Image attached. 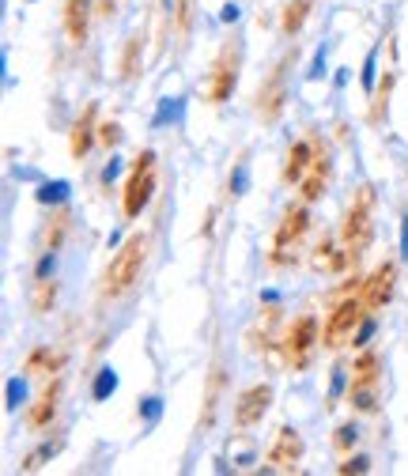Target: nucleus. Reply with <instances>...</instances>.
Returning a JSON list of instances; mask_svg holds the SVG:
<instances>
[{
  "instance_id": "nucleus-28",
  "label": "nucleus",
  "mask_w": 408,
  "mask_h": 476,
  "mask_svg": "<svg viewBox=\"0 0 408 476\" xmlns=\"http://www.w3.org/2000/svg\"><path fill=\"white\" fill-rule=\"evenodd\" d=\"M110 389H114V371H102V382H99V389H95V397L110 394Z\"/></svg>"
},
{
  "instance_id": "nucleus-16",
  "label": "nucleus",
  "mask_w": 408,
  "mask_h": 476,
  "mask_svg": "<svg viewBox=\"0 0 408 476\" xmlns=\"http://www.w3.org/2000/svg\"><path fill=\"white\" fill-rule=\"evenodd\" d=\"M57 397H61V378H53L46 389H42V397L34 401L31 416H27L31 431H46V427L53 424V416H57Z\"/></svg>"
},
{
  "instance_id": "nucleus-14",
  "label": "nucleus",
  "mask_w": 408,
  "mask_h": 476,
  "mask_svg": "<svg viewBox=\"0 0 408 476\" xmlns=\"http://www.w3.org/2000/svg\"><path fill=\"white\" fill-rule=\"evenodd\" d=\"M223 386H227V371H223V363H212L208 382H204V405H201V420H197V431H201V435H208V431H212V424H216V416H220Z\"/></svg>"
},
{
  "instance_id": "nucleus-21",
  "label": "nucleus",
  "mask_w": 408,
  "mask_h": 476,
  "mask_svg": "<svg viewBox=\"0 0 408 476\" xmlns=\"http://www.w3.org/2000/svg\"><path fill=\"white\" fill-rule=\"evenodd\" d=\"M53 302H57V280L38 276V284H34V291H31V310H34V314H50Z\"/></svg>"
},
{
  "instance_id": "nucleus-20",
  "label": "nucleus",
  "mask_w": 408,
  "mask_h": 476,
  "mask_svg": "<svg viewBox=\"0 0 408 476\" xmlns=\"http://www.w3.org/2000/svg\"><path fill=\"white\" fill-rule=\"evenodd\" d=\"M140 61H144V38H128L125 42V53H121V80H137L140 76Z\"/></svg>"
},
{
  "instance_id": "nucleus-3",
  "label": "nucleus",
  "mask_w": 408,
  "mask_h": 476,
  "mask_svg": "<svg viewBox=\"0 0 408 476\" xmlns=\"http://www.w3.org/2000/svg\"><path fill=\"white\" fill-rule=\"evenodd\" d=\"M363 318H367V307H363V295H359V288H356V291H348V295L329 310L326 326H321V348H329V352L345 348L348 340H356V329H359Z\"/></svg>"
},
{
  "instance_id": "nucleus-7",
  "label": "nucleus",
  "mask_w": 408,
  "mask_h": 476,
  "mask_svg": "<svg viewBox=\"0 0 408 476\" xmlns=\"http://www.w3.org/2000/svg\"><path fill=\"white\" fill-rule=\"evenodd\" d=\"M378 389H382V359L375 352H363L352 367V386H348V401L359 413H375L378 408Z\"/></svg>"
},
{
  "instance_id": "nucleus-27",
  "label": "nucleus",
  "mask_w": 408,
  "mask_h": 476,
  "mask_svg": "<svg viewBox=\"0 0 408 476\" xmlns=\"http://www.w3.org/2000/svg\"><path fill=\"white\" fill-rule=\"evenodd\" d=\"M333 446H337V450H348V446H356V427H352V424L337 427V439H333Z\"/></svg>"
},
{
  "instance_id": "nucleus-15",
  "label": "nucleus",
  "mask_w": 408,
  "mask_h": 476,
  "mask_svg": "<svg viewBox=\"0 0 408 476\" xmlns=\"http://www.w3.org/2000/svg\"><path fill=\"white\" fill-rule=\"evenodd\" d=\"M314 151H318V137H307V140H295L284 156V182L288 186H299L307 178V170L314 163Z\"/></svg>"
},
{
  "instance_id": "nucleus-25",
  "label": "nucleus",
  "mask_w": 408,
  "mask_h": 476,
  "mask_svg": "<svg viewBox=\"0 0 408 476\" xmlns=\"http://www.w3.org/2000/svg\"><path fill=\"white\" fill-rule=\"evenodd\" d=\"M189 31H193V0H178V5H175V34H178V42H185Z\"/></svg>"
},
{
  "instance_id": "nucleus-23",
  "label": "nucleus",
  "mask_w": 408,
  "mask_h": 476,
  "mask_svg": "<svg viewBox=\"0 0 408 476\" xmlns=\"http://www.w3.org/2000/svg\"><path fill=\"white\" fill-rule=\"evenodd\" d=\"M394 83H397V76H394V72H385V76L378 80V91H375V106H371V125H378V121L385 118V106H390Z\"/></svg>"
},
{
  "instance_id": "nucleus-24",
  "label": "nucleus",
  "mask_w": 408,
  "mask_h": 476,
  "mask_svg": "<svg viewBox=\"0 0 408 476\" xmlns=\"http://www.w3.org/2000/svg\"><path fill=\"white\" fill-rule=\"evenodd\" d=\"M61 363H64V352H46V348H38L31 359H27V375H38V371H46V375H57L61 371Z\"/></svg>"
},
{
  "instance_id": "nucleus-26",
  "label": "nucleus",
  "mask_w": 408,
  "mask_h": 476,
  "mask_svg": "<svg viewBox=\"0 0 408 476\" xmlns=\"http://www.w3.org/2000/svg\"><path fill=\"white\" fill-rule=\"evenodd\" d=\"M118 140H121L118 121H102V125H99V144H102V148H114Z\"/></svg>"
},
{
  "instance_id": "nucleus-10",
  "label": "nucleus",
  "mask_w": 408,
  "mask_h": 476,
  "mask_svg": "<svg viewBox=\"0 0 408 476\" xmlns=\"http://www.w3.org/2000/svg\"><path fill=\"white\" fill-rule=\"evenodd\" d=\"M329 178H333V151L326 140H318V151H314V163L307 170V178L299 182V197H303L307 205L321 201L326 197V189H329Z\"/></svg>"
},
{
  "instance_id": "nucleus-5",
  "label": "nucleus",
  "mask_w": 408,
  "mask_h": 476,
  "mask_svg": "<svg viewBox=\"0 0 408 476\" xmlns=\"http://www.w3.org/2000/svg\"><path fill=\"white\" fill-rule=\"evenodd\" d=\"M318 318L314 314H299L284 340H280V352H284V363L291 367V371H307L310 359H314V348H318Z\"/></svg>"
},
{
  "instance_id": "nucleus-29",
  "label": "nucleus",
  "mask_w": 408,
  "mask_h": 476,
  "mask_svg": "<svg viewBox=\"0 0 408 476\" xmlns=\"http://www.w3.org/2000/svg\"><path fill=\"white\" fill-rule=\"evenodd\" d=\"M367 472V458H356V462H345V465H340V472Z\"/></svg>"
},
{
  "instance_id": "nucleus-1",
  "label": "nucleus",
  "mask_w": 408,
  "mask_h": 476,
  "mask_svg": "<svg viewBox=\"0 0 408 476\" xmlns=\"http://www.w3.org/2000/svg\"><path fill=\"white\" fill-rule=\"evenodd\" d=\"M144 262H147V234L137 231L128 243L114 253V262L106 265V276H102V299L114 302L121 295H128L137 284H140V272H144Z\"/></svg>"
},
{
  "instance_id": "nucleus-17",
  "label": "nucleus",
  "mask_w": 408,
  "mask_h": 476,
  "mask_svg": "<svg viewBox=\"0 0 408 476\" xmlns=\"http://www.w3.org/2000/svg\"><path fill=\"white\" fill-rule=\"evenodd\" d=\"M88 19H91V0H64V31H69L72 46H83Z\"/></svg>"
},
{
  "instance_id": "nucleus-2",
  "label": "nucleus",
  "mask_w": 408,
  "mask_h": 476,
  "mask_svg": "<svg viewBox=\"0 0 408 476\" xmlns=\"http://www.w3.org/2000/svg\"><path fill=\"white\" fill-rule=\"evenodd\" d=\"M371 238H375V189L359 186L348 212H345V224H340V250H348L352 265L367 253Z\"/></svg>"
},
{
  "instance_id": "nucleus-19",
  "label": "nucleus",
  "mask_w": 408,
  "mask_h": 476,
  "mask_svg": "<svg viewBox=\"0 0 408 476\" xmlns=\"http://www.w3.org/2000/svg\"><path fill=\"white\" fill-rule=\"evenodd\" d=\"M310 8H314V0H291V5L284 8V15H280V31H284L288 38H295L299 31H303Z\"/></svg>"
},
{
  "instance_id": "nucleus-6",
  "label": "nucleus",
  "mask_w": 408,
  "mask_h": 476,
  "mask_svg": "<svg viewBox=\"0 0 408 476\" xmlns=\"http://www.w3.org/2000/svg\"><path fill=\"white\" fill-rule=\"evenodd\" d=\"M291 64H295V50L284 53L280 61H276V69L269 72V80L257 88V118H261L265 125H272L276 118L284 114V102H288V72H291Z\"/></svg>"
},
{
  "instance_id": "nucleus-22",
  "label": "nucleus",
  "mask_w": 408,
  "mask_h": 476,
  "mask_svg": "<svg viewBox=\"0 0 408 476\" xmlns=\"http://www.w3.org/2000/svg\"><path fill=\"white\" fill-rule=\"evenodd\" d=\"M69 227H72V215H69V212H57V215H50L46 234H42V246H46V253H53V250L61 246V238L69 234Z\"/></svg>"
},
{
  "instance_id": "nucleus-8",
  "label": "nucleus",
  "mask_w": 408,
  "mask_h": 476,
  "mask_svg": "<svg viewBox=\"0 0 408 476\" xmlns=\"http://www.w3.org/2000/svg\"><path fill=\"white\" fill-rule=\"evenodd\" d=\"M307 231H310V212H307V201H303V205H291V208L284 212L280 227H276V238H272V257H269V262H272V265H288L291 257H295V250H299V243L307 238Z\"/></svg>"
},
{
  "instance_id": "nucleus-13",
  "label": "nucleus",
  "mask_w": 408,
  "mask_h": 476,
  "mask_svg": "<svg viewBox=\"0 0 408 476\" xmlns=\"http://www.w3.org/2000/svg\"><path fill=\"white\" fill-rule=\"evenodd\" d=\"M265 462L280 472H295L299 462H303V435H299L295 427H280L276 431V443L265 453Z\"/></svg>"
},
{
  "instance_id": "nucleus-11",
  "label": "nucleus",
  "mask_w": 408,
  "mask_h": 476,
  "mask_svg": "<svg viewBox=\"0 0 408 476\" xmlns=\"http://www.w3.org/2000/svg\"><path fill=\"white\" fill-rule=\"evenodd\" d=\"M394 284H397V265L394 262H382L367 280H363L359 295H363V307H367V314L382 310L385 302L394 299Z\"/></svg>"
},
{
  "instance_id": "nucleus-9",
  "label": "nucleus",
  "mask_w": 408,
  "mask_h": 476,
  "mask_svg": "<svg viewBox=\"0 0 408 476\" xmlns=\"http://www.w3.org/2000/svg\"><path fill=\"white\" fill-rule=\"evenodd\" d=\"M239 64H242V50L239 42H231V46L220 50L216 64H212V83H208V102L220 106L234 95V83H239Z\"/></svg>"
},
{
  "instance_id": "nucleus-18",
  "label": "nucleus",
  "mask_w": 408,
  "mask_h": 476,
  "mask_svg": "<svg viewBox=\"0 0 408 476\" xmlns=\"http://www.w3.org/2000/svg\"><path fill=\"white\" fill-rule=\"evenodd\" d=\"M95 140H99V129H95V106H88V110H83V118L72 125V137H69L72 159H83V156H88Z\"/></svg>"
},
{
  "instance_id": "nucleus-4",
  "label": "nucleus",
  "mask_w": 408,
  "mask_h": 476,
  "mask_svg": "<svg viewBox=\"0 0 408 476\" xmlns=\"http://www.w3.org/2000/svg\"><path fill=\"white\" fill-rule=\"evenodd\" d=\"M156 193V151H140V159L133 163V175L125 178V189H121V212L125 220H137V215L147 208Z\"/></svg>"
},
{
  "instance_id": "nucleus-12",
  "label": "nucleus",
  "mask_w": 408,
  "mask_h": 476,
  "mask_svg": "<svg viewBox=\"0 0 408 476\" xmlns=\"http://www.w3.org/2000/svg\"><path fill=\"white\" fill-rule=\"evenodd\" d=\"M269 405H272V386H269V382H257V386H250L246 394L239 397V405H234V427H239V431H250V427H257V424L265 420Z\"/></svg>"
}]
</instances>
